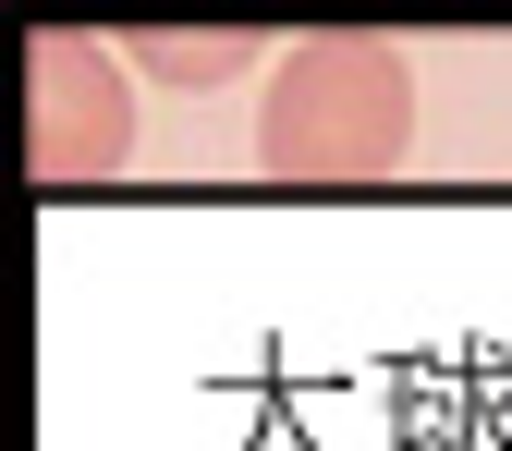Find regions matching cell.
<instances>
[{
    "label": "cell",
    "instance_id": "1",
    "mask_svg": "<svg viewBox=\"0 0 512 451\" xmlns=\"http://www.w3.org/2000/svg\"><path fill=\"white\" fill-rule=\"evenodd\" d=\"M415 147V61L391 37H293L269 110H256V159L281 183H366Z\"/></svg>",
    "mask_w": 512,
    "mask_h": 451
},
{
    "label": "cell",
    "instance_id": "3",
    "mask_svg": "<svg viewBox=\"0 0 512 451\" xmlns=\"http://www.w3.org/2000/svg\"><path fill=\"white\" fill-rule=\"evenodd\" d=\"M122 61H147L159 86H232L244 61H269V37H244V25H220V37H171V25H135V37H110Z\"/></svg>",
    "mask_w": 512,
    "mask_h": 451
},
{
    "label": "cell",
    "instance_id": "2",
    "mask_svg": "<svg viewBox=\"0 0 512 451\" xmlns=\"http://www.w3.org/2000/svg\"><path fill=\"white\" fill-rule=\"evenodd\" d=\"M25 159L37 183H98L135 159V86H122V49L49 25L25 37Z\"/></svg>",
    "mask_w": 512,
    "mask_h": 451
}]
</instances>
